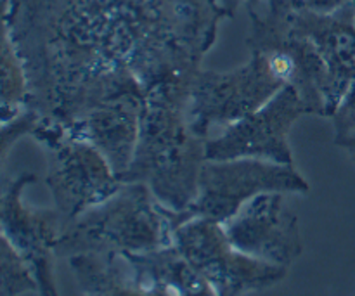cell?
Instances as JSON below:
<instances>
[{"mask_svg":"<svg viewBox=\"0 0 355 296\" xmlns=\"http://www.w3.org/2000/svg\"><path fill=\"white\" fill-rule=\"evenodd\" d=\"M193 80L163 83L146 96L134 159L120 177L121 184H146L172 214H184L194 203L207 162V139L187 121Z\"/></svg>","mask_w":355,"mask_h":296,"instance_id":"cell-1","label":"cell"},{"mask_svg":"<svg viewBox=\"0 0 355 296\" xmlns=\"http://www.w3.org/2000/svg\"><path fill=\"white\" fill-rule=\"evenodd\" d=\"M173 245V232L162 204L146 184H121L97 207L62 227L55 256H127Z\"/></svg>","mask_w":355,"mask_h":296,"instance_id":"cell-2","label":"cell"},{"mask_svg":"<svg viewBox=\"0 0 355 296\" xmlns=\"http://www.w3.org/2000/svg\"><path fill=\"white\" fill-rule=\"evenodd\" d=\"M31 135L49 151L45 184L64 225L121 187L107 159L92 144L73 137L62 121L38 113Z\"/></svg>","mask_w":355,"mask_h":296,"instance_id":"cell-3","label":"cell"},{"mask_svg":"<svg viewBox=\"0 0 355 296\" xmlns=\"http://www.w3.org/2000/svg\"><path fill=\"white\" fill-rule=\"evenodd\" d=\"M309 182L293 165L255 158L207 162L201 166L200 186L194 203L184 214L163 208L170 227L177 229L193 218L227 224L248 201L267 193H307Z\"/></svg>","mask_w":355,"mask_h":296,"instance_id":"cell-4","label":"cell"},{"mask_svg":"<svg viewBox=\"0 0 355 296\" xmlns=\"http://www.w3.org/2000/svg\"><path fill=\"white\" fill-rule=\"evenodd\" d=\"M173 246L218 296L267 290L288 274L286 267L262 262L236 250L224 225L207 218H193L173 229Z\"/></svg>","mask_w":355,"mask_h":296,"instance_id":"cell-5","label":"cell"},{"mask_svg":"<svg viewBox=\"0 0 355 296\" xmlns=\"http://www.w3.org/2000/svg\"><path fill=\"white\" fill-rule=\"evenodd\" d=\"M286 82L277 75L269 58H257L232 73H196L191 85L187 121L191 130L207 137L214 125L236 123L266 106Z\"/></svg>","mask_w":355,"mask_h":296,"instance_id":"cell-6","label":"cell"},{"mask_svg":"<svg viewBox=\"0 0 355 296\" xmlns=\"http://www.w3.org/2000/svg\"><path fill=\"white\" fill-rule=\"evenodd\" d=\"M307 113H311V107L298 90L286 85L266 106L225 127L218 137L207 141V159L255 158L293 165L288 137L295 121Z\"/></svg>","mask_w":355,"mask_h":296,"instance_id":"cell-7","label":"cell"},{"mask_svg":"<svg viewBox=\"0 0 355 296\" xmlns=\"http://www.w3.org/2000/svg\"><path fill=\"white\" fill-rule=\"evenodd\" d=\"M37 175L23 172L3 180L0 198L2 236L33 270L40 296H59L54 279L55 246L64 220L58 210H31L23 203V191Z\"/></svg>","mask_w":355,"mask_h":296,"instance_id":"cell-8","label":"cell"},{"mask_svg":"<svg viewBox=\"0 0 355 296\" xmlns=\"http://www.w3.org/2000/svg\"><path fill=\"white\" fill-rule=\"evenodd\" d=\"M224 229L236 250L272 265L288 269L304 252L298 218L283 193L253 198Z\"/></svg>","mask_w":355,"mask_h":296,"instance_id":"cell-9","label":"cell"},{"mask_svg":"<svg viewBox=\"0 0 355 296\" xmlns=\"http://www.w3.org/2000/svg\"><path fill=\"white\" fill-rule=\"evenodd\" d=\"M142 103L141 97L125 96L64 125L73 137L92 144L120 179L130 166L137 148Z\"/></svg>","mask_w":355,"mask_h":296,"instance_id":"cell-10","label":"cell"},{"mask_svg":"<svg viewBox=\"0 0 355 296\" xmlns=\"http://www.w3.org/2000/svg\"><path fill=\"white\" fill-rule=\"evenodd\" d=\"M69 267L82 296H175L163 286L139 283L123 256L76 255Z\"/></svg>","mask_w":355,"mask_h":296,"instance_id":"cell-11","label":"cell"},{"mask_svg":"<svg viewBox=\"0 0 355 296\" xmlns=\"http://www.w3.org/2000/svg\"><path fill=\"white\" fill-rule=\"evenodd\" d=\"M135 279L149 286H163L175 296H218L211 284L184 259L173 245L142 255L123 256Z\"/></svg>","mask_w":355,"mask_h":296,"instance_id":"cell-12","label":"cell"},{"mask_svg":"<svg viewBox=\"0 0 355 296\" xmlns=\"http://www.w3.org/2000/svg\"><path fill=\"white\" fill-rule=\"evenodd\" d=\"M28 76L23 62L6 42L2 52V121L12 120L28 104Z\"/></svg>","mask_w":355,"mask_h":296,"instance_id":"cell-13","label":"cell"},{"mask_svg":"<svg viewBox=\"0 0 355 296\" xmlns=\"http://www.w3.org/2000/svg\"><path fill=\"white\" fill-rule=\"evenodd\" d=\"M38 291L33 270L2 236L0 246V296H21Z\"/></svg>","mask_w":355,"mask_h":296,"instance_id":"cell-14","label":"cell"},{"mask_svg":"<svg viewBox=\"0 0 355 296\" xmlns=\"http://www.w3.org/2000/svg\"><path fill=\"white\" fill-rule=\"evenodd\" d=\"M333 123H335L336 130L335 141L355 135V82L349 87L345 96L336 106L335 113H333Z\"/></svg>","mask_w":355,"mask_h":296,"instance_id":"cell-15","label":"cell"},{"mask_svg":"<svg viewBox=\"0 0 355 296\" xmlns=\"http://www.w3.org/2000/svg\"><path fill=\"white\" fill-rule=\"evenodd\" d=\"M335 142L338 146H342V148L349 153L350 158L355 162V135H352V137H347V139H340V141H335Z\"/></svg>","mask_w":355,"mask_h":296,"instance_id":"cell-16","label":"cell"}]
</instances>
